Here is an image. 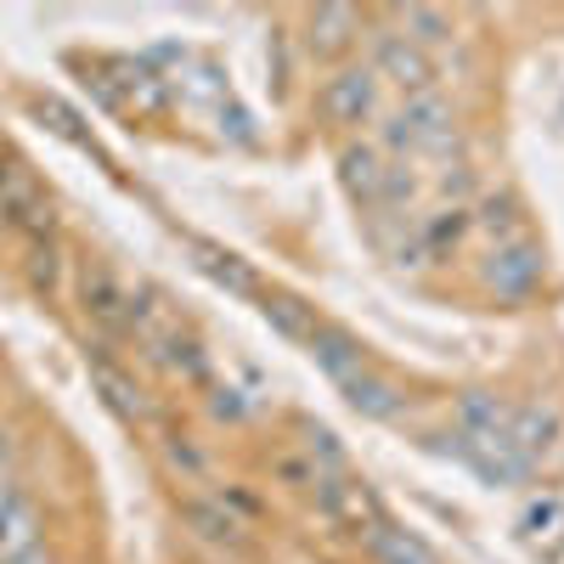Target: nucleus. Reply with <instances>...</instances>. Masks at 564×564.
Segmentation results:
<instances>
[{
    "instance_id": "cd10ccee",
    "label": "nucleus",
    "mask_w": 564,
    "mask_h": 564,
    "mask_svg": "<svg viewBox=\"0 0 564 564\" xmlns=\"http://www.w3.org/2000/svg\"><path fill=\"white\" fill-rule=\"evenodd\" d=\"M215 412L220 417H243V401H231V390H215Z\"/></svg>"
},
{
    "instance_id": "39448f33",
    "label": "nucleus",
    "mask_w": 564,
    "mask_h": 564,
    "mask_svg": "<svg viewBox=\"0 0 564 564\" xmlns=\"http://www.w3.org/2000/svg\"><path fill=\"white\" fill-rule=\"evenodd\" d=\"M311 497H316V513H322V520L334 525L339 536H367L372 525L384 520V502L372 497V486L356 480V475H327Z\"/></svg>"
},
{
    "instance_id": "4468645a",
    "label": "nucleus",
    "mask_w": 564,
    "mask_h": 564,
    "mask_svg": "<svg viewBox=\"0 0 564 564\" xmlns=\"http://www.w3.org/2000/svg\"><path fill=\"white\" fill-rule=\"evenodd\" d=\"M34 547H45V520H40L34 497L18 491L12 508L0 513V564H12V558H23V553H34Z\"/></svg>"
},
{
    "instance_id": "412c9836",
    "label": "nucleus",
    "mask_w": 564,
    "mask_h": 564,
    "mask_svg": "<svg viewBox=\"0 0 564 564\" xmlns=\"http://www.w3.org/2000/svg\"><path fill=\"white\" fill-rule=\"evenodd\" d=\"M475 220L491 231L497 243H508V238H531V231H525V215H520V198H513V193H491V198L480 204Z\"/></svg>"
},
{
    "instance_id": "6ab92c4d",
    "label": "nucleus",
    "mask_w": 564,
    "mask_h": 564,
    "mask_svg": "<svg viewBox=\"0 0 564 564\" xmlns=\"http://www.w3.org/2000/svg\"><path fill=\"white\" fill-rule=\"evenodd\" d=\"M311 361H316V367L327 372V379L339 384L345 372H356V367H361L367 356H361V345H356V339L345 334V327H334V322H322V327H316V339H311Z\"/></svg>"
},
{
    "instance_id": "bb28decb",
    "label": "nucleus",
    "mask_w": 564,
    "mask_h": 564,
    "mask_svg": "<svg viewBox=\"0 0 564 564\" xmlns=\"http://www.w3.org/2000/svg\"><path fill=\"white\" fill-rule=\"evenodd\" d=\"M0 486H12V435L0 430Z\"/></svg>"
},
{
    "instance_id": "0eeeda50",
    "label": "nucleus",
    "mask_w": 564,
    "mask_h": 564,
    "mask_svg": "<svg viewBox=\"0 0 564 564\" xmlns=\"http://www.w3.org/2000/svg\"><path fill=\"white\" fill-rule=\"evenodd\" d=\"M79 311L90 316V327H102V334H130V289L97 260L79 265Z\"/></svg>"
},
{
    "instance_id": "5701e85b",
    "label": "nucleus",
    "mask_w": 564,
    "mask_h": 564,
    "mask_svg": "<svg viewBox=\"0 0 564 564\" xmlns=\"http://www.w3.org/2000/svg\"><path fill=\"white\" fill-rule=\"evenodd\" d=\"M271 475H276L282 486H294V491H316V486H322V468H316L300 446L276 452V457H271Z\"/></svg>"
},
{
    "instance_id": "f3484780",
    "label": "nucleus",
    "mask_w": 564,
    "mask_h": 564,
    "mask_svg": "<svg viewBox=\"0 0 564 564\" xmlns=\"http://www.w3.org/2000/svg\"><path fill=\"white\" fill-rule=\"evenodd\" d=\"M260 316L276 327L282 339H294V345H305V350H311L316 327H322L316 305H305V300H294V294H260Z\"/></svg>"
},
{
    "instance_id": "a211bd4d",
    "label": "nucleus",
    "mask_w": 564,
    "mask_h": 564,
    "mask_svg": "<svg viewBox=\"0 0 564 564\" xmlns=\"http://www.w3.org/2000/svg\"><path fill=\"white\" fill-rule=\"evenodd\" d=\"M186 525H193L209 547H226V553L243 547V520H231L220 497H193L186 502Z\"/></svg>"
},
{
    "instance_id": "ddd939ff",
    "label": "nucleus",
    "mask_w": 564,
    "mask_h": 564,
    "mask_svg": "<svg viewBox=\"0 0 564 564\" xmlns=\"http://www.w3.org/2000/svg\"><path fill=\"white\" fill-rule=\"evenodd\" d=\"M90 384L102 390V401H108L119 417H130V423H148V417H153V401H148V390H141V384L130 379L124 367H113L108 356H97V361H90Z\"/></svg>"
},
{
    "instance_id": "393cba45",
    "label": "nucleus",
    "mask_w": 564,
    "mask_h": 564,
    "mask_svg": "<svg viewBox=\"0 0 564 564\" xmlns=\"http://www.w3.org/2000/svg\"><path fill=\"white\" fill-rule=\"evenodd\" d=\"M40 113H45V119H57V130H63V135H74V141H85V148H90V135L79 130V113H74V108H63L57 97H45V102H40Z\"/></svg>"
},
{
    "instance_id": "c85d7f7f",
    "label": "nucleus",
    "mask_w": 564,
    "mask_h": 564,
    "mask_svg": "<svg viewBox=\"0 0 564 564\" xmlns=\"http://www.w3.org/2000/svg\"><path fill=\"white\" fill-rule=\"evenodd\" d=\"M12 564H52V553H45V547H34V553H23V558H12Z\"/></svg>"
},
{
    "instance_id": "a878e982",
    "label": "nucleus",
    "mask_w": 564,
    "mask_h": 564,
    "mask_svg": "<svg viewBox=\"0 0 564 564\" xmlns=\"http://www.w3.org/2000/svg\"><path fill=\"white\" fill-rule=\"evenodd\" d=\"M170 463L186 468V475H204V452L186 441V435H170Z\"/></svg>"
},
{
    "instance_id": "aec40b11",
    "label": "nucleus",
    "mask_w": 564,
    "mask_h": 564,
    "mask_svg": "<svg viewBox=\"0 0 564 564\" xmlns=\"http://www.w3.org/2000/svg\"><path fill=\"white\" fill-rule=\"evenodd\" d=\"M520 531H525L531 542L553 547V542L564 536V491H542V497H531V502L520 508Z\"/></svg>"
},
{
    "instance_id": "b1692460",
    "label": "nucleus",
    "mask_w": 564,
    "mask_h": 564,
    "mask_svg": "<svg viewBox=\"0 0 564 564\" xmlns=\"http://www.w3.org/2000/svg\"><path fill=\"white\" fill-rule=\"evenodd\" d=\"M57 271H63L57 243H34V249H29V282H34L40 294H57Z\"/></svg>"
},
{
    "instance_id": "20e7f679",
    "label": "nucleus",
    "mask_w": 564,
    "mask_h": 564,
    "mask_svg": "<svg viewBox=\"0 0 564 564\" xmlns=\"http://www.w3.org/2000/svg\"><path fill=\"white\" fill-rule=\"evenodd\" d=\"M0 215H7L29 243H52V231H57V209L45 198V181L12 153H0Z\"/></svg>"
},
{
    "instance_id": "4be33fe9",
    "label": "nucleus",
    "mask_w": 564,
    "mask_h": 564,
    "mask_svg": "<svg viewBox=\"0 0 564 564\" xmlns=\"http://www.w3.org/2000/svg\"><path fill=\"white\" fill-rule=\"evenodd\" d=\"M395 23L406 29V40L417 45V52H430V45L452 40V18H446V12H435V7H401V12H395Z\"/></svg>"
},
{
    "instance_id": "f257e3e1",
    "label": "nucleus",
    "mask_w": 564,
    "mask_h": 564,
    "mask_svg": "<svg viewBox=\"0 0 564 564\" xmlns=\"http://www.w3.org/2000/svg\"><path fill=\"white\" fill-rule=\"evenodd\" d=\"M384 141L401 159H446L463 148V130H457V113L441 90H423V97H406V108L390 119Z\"/></svg>"
},
{
    "instance_id": "9b49d317",
    "label": "nucleus",
    "mask_w": 564,
    "mask_h": 564,
    "mask_svg": "<svg viewBox=\"0 0 564 564\" xmlns=\"http://www.w3.org/2000/svg\"><path fill=\"white\" fill-rule=\"evenodd\" d=\"M339 395H345L361 417H379V423L401 417V406H406V395H401L372 361H361L356 372H345V379H339Z\"/></svg>"
},
{
    "instance_id": "6e6552de",
    "label": "nucleus",
    "mask_w": 564,
    "mask_h": 564,
    "mask_svg": "<svg viewBox=\"0 0 564 564\" xmlns=\"http://www.w3.org/2000/svg\"><path fill=\"white\" fill-rule=\"evenodd\" d=\"M372 74L401 85L406 97H423V90H435V57L417 52L406 34H379L372 40Z\"/></svg>"
},
{
    "instance_id": "9d476101",
    "label": "nucleus",
    "mask_w": 564,
    "mask_h": 564,
    "mask_svg": "<svg viewBox=\"0 0 564 564\" xmlns=\"http://www.w3.org/2000/svg\"><path fill=\"white\" fill-rule=\"evenodd\" d=\"M339 181L345 193L367 209H384V186H390V164L379 148H367V141H350V148L339 153Z\"/></svg>"
},
{
    "instance_id": "c756f323",
    "label": "nucleus",
    "mask_w": 564,
    "mask_h": 564,
    "mask_svg": "<svg viewBox=\"0 0 564 564\" xmlns=\"http://www.w3.org/2000/svg\"><path fill=\"white\" fill-rule=\"evenodd\" d=\"M553 558H558V564H564V536H558V542H553Z\"/></svg>"
},
{
    "instance_id": "7ed1b4c3",
    "label": "nucleus",
    "mask_w": 564,
    "mask_h": 564,
    "mask_svg": "<svg viewBox=\"0 0 564 564\" xmlns=\"http://www.w3.org/2000/svg\"><path fill=\"white\" fill-rule=\"evenodd\" d=\"M441 446L457 457V463H468L475 475L486 480V486H525L531 475H536V463H525L520 452H513V441L502 435V430H452L441 435Z\"/></svg>"
},
{
    "instance_id": "1a4fd4ad",
    "label": "nucleus",
    "mask_w": 564,
    "mask_h": 564,
    "mask_svg": "<svg viewBox=\"0 0 564 564\" xmlns=\"http://www.w3.org/2000/svg\"><path fill=\"white\" fill-rule=\"evenodd\" d=\"M564 435V417L553 401H508V441L525 463H542Z\"/></svg>"
},
{
    "instance_id": "dca6fc26",
    "label": "nucleus",
    "mask_w": 564,
    "mask_h": 564,
    "mask_svg": "<svg viewBox=\"0 0 564 564\" xmlns=\"http://www.w3.org/2000/svg\"><path fill=\"white\" fill-rule=\"evenodd\" d=\"M367 553H372V564H441V558H435V547L423 542L417 531L395 525L390 513L367 531Z\"/></svg>"
},
{
    "instance_id": "423d86ee",
    "label": "nucleus",
    "mask_w": 564,
    "mask_h": 564,
    "mask_svg": "<svg viewBox=\"0 0 564 564\" xmlns=\"http://www.w3.org/2000/svg\"><path fill=\"white\" fill-rule=\"evenodd\" d=\"M379 90H384V79L372 74V63H345L334 79H322L316 108L327 124H367L379 113Z\"/></svg>"
},
{
    "instance_id": "2eb2a0df",
    "label": "nucleus",
    "mask_w": 564,
    "mask_h": 564,
    "mask_svg": "<svg viewBox=\"0 0 564 564\" xmlns=\"http://www.w3.org/2000/svg\"><path fill=\"white\" fill-rule=\"evenodd\" d=\"M193 254H198V271H204L209 282H220L226 294H238V300H260V294H265L260 276H254V265H249L243 254H231V249H220V243H193Z\"/></svg>"
},
{
    "instance_id": "f8f14e48",
    "label": "nucleus",
    "mask_w": 564,
    "mask_h": 564,
    "mask_svg": "<svg viewBox=\"0 0 564 564\" xmlns=\"http://www.w3.org/2000/svg\"><path fill=\"white\" fill-rule=\"evenodd\" d=\"M361 40V12L356 7H316L305 18V52L311 57H345Z\"/></svg>"
},
{
    "instance_id": "f03ea898",
    "label": "nucleus",
    "mask_w": 564,
    "mask_h": 564,
    "mask_svg": "<svg viewBox=\"0 0 564 564\" xmlns=\"http://www.w3.org/2000/svg\"><path fill=\"white\" fill-rule=\"evenodd\" d=\"M542 276H547V254L536 238H508L491 243V254L480 260V289L502 305H525L542 294Z\"/></svg>"
}]
</instances>
